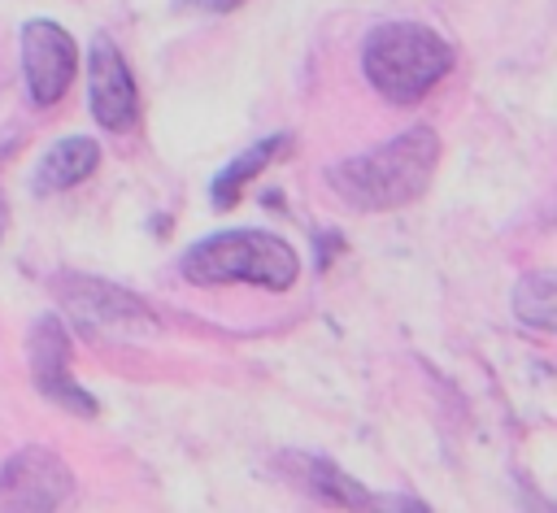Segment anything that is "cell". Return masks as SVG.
<instances>
[{
  "label": "cell",
  "mask_w": 557,
  "mask_h": 513,
  "mask_svg": "<svg viewBox=\"0 0 557 513\" xmlns=\"http://www.w3.org/2000/svg\"><path fill=\"white\" fill-rule=\"evenodd\" d=\"M435 165H440V135L431 126H409L370 152L335 161L326 170V183L348 209L387 213L413 204L431 187Z\"/></svg>",
  "instance_id": "cell-1"
},
{
  "label": "cell",
  "mask_w": 557,
  "mask_h": 513,
  "mask_svg": "<svg viewBox=\"0 0 557 513\" xmlns=\"http://www.w3.org/2000/svg\"><path fill=\"white\" fill-rule=\"evenodd\" d=\"M178 274L196 287L248 283L261 291H287L300 278V256L274 230L235 226V230H218V235H205L200 243H191L178 261Z\"/></svg>",
  "instance_id": "cell-2"
},
{
  "label": "cell",
  "mask_w": 557,
  "mask_h": 513,
  "mask_svg": "<svg viewBox=\"0 0 557 513\" xmlns=\"http://www.w3.org/2000/svg\"><path fill=\"white\" fill-rule=\"evenodd\" d=\"M453 61V43L422 22H379L361 39V74L387 104H418Z\"/></svg>",
  "instance_id": "cell-3"
},
{
  "label": "cell",
  "mask_w": 557,
  "mask_h": 513,
  "mask_svg": "<svg viewBox=\"0 0 557 513\" xmlns=\"http://www.w3.org/2000/svg\"><path fill=\"white\" fill-rule=\"evenodd\" d=\"M57 296H61V309L74 317V326H83L96 339H135V335L157 330V313L117 283L87 278V274H61Z\"/></svg>",
  "instance_id": "cell-4"
},
{
  "label": "cell",
  "mask_w": 557,
  "mask_h": 513,
  "mask_svg": "<svg viewBox=\"0 0 557 513\" xmlns=\"http://www.w3.org/2000/svg\"><path fill=\"white\" fill-rule=\"evenodd\" d=\"M74 496L70 465L48 448H22L0 461V513H52Z\"/></svg>",
  "instance_id": "cell-5"
},
{
  "label": "cell",
  "mask_w": 557,
  "mask_h": 513,
  "mask_svg": "<svg viewBox=\"0 0 557 513\" xmlns=\"http://www.w3.org/2000/svg\"><path fill=\"white\" fill-rule=\"evenodd\" d=\"M26 356H30V378L39 387L44 400L78 413V417H91L96 413V400L91 391L74 378V348H70V330L61 317L44 313L35 326H30V339H26Z\"/></svg>",
  "instance_id": "cell-6"
},
{
  "label": "cell",
  "mask_w": 557,
  "mask_h": 513,
  "mask_svg": "<svg viewBox=\"0 0 557 513\" xmlns=\"http://www.w3.org/2000/svg\"><path fill=\"white\" fill-rule=\"evenodd\" d=\"M17 43H22V78H26L30 100L44 109L57 104L78 74V48H74L70 30L48 17H30L22 26Z\"/></svg>",
  "instance_id": "cell-7"
},
{
  "label": "cell",
  "mask_w": 557,
  "mask_h": 513,
  "mask_svg": "<svg viewBox=\"0 0 557 513\" xmlns=\"http://www.w3.org/2000/svg\"><path fill=\"white\" fill-rule=\"evenodd\" d=\"M87 104H91V117L113 135L139 122V91H135L131 65L122 61L109 35H96L87 48Z\"/></svg>",
  "instance_id": "cell-8"
},
{
  "label": "cell",
  "mask_w": 557,
  "mask_h": 513,
  "mask_svg": "<svg viewBox=\"0 0 557 513\" xmlns=\"http://www.w3.org/2000/svg\"><path fill=\"white\" fill-rule=\"evenodd\" d=\"M287 474L296 487H305L318 504H335V509H422L413 500H383L370 487H361L357 478H348L339 465L322 461V456H283Z\"/></svg>",
  "instance_id": "cell-9"
},
{
  "label": "cell",
  "mask_w": 557,
  "mask_h": 513,
  "mask_svg": "<svg viewBox=\"0 0 557 513\" xmlns=\"http://www.w3.org/2000/svg\"><path fill=\"white\" fill-rule=\"evenodd\" d=\"M96 165H100V148H96V139H87V135H70V139H57V143L39 157V165H35V174H30V187H35V196L70 191V187H78L83 178H91Z\"/></svg>",
  "instance_id": "cell-10"
},
{
  "label": "cell",
  "mask_w": 557,
  "mask_h": 513,
  "mask_svg": "<svg viewBox=\"0 0 557 513\" xmlns=\"http://www.w3.org/2000/svg\"><path fill=\"white\" fill-rule=\"evenodd\" d=\"M287 143H292L287 135H270V139L244 148V152H239V157L209 183V200H213V209H231V204L239 200V191H244V187H248V183H252V178H257V174L287 148Z\"/></svg>",
  "instance_id": "cell-11"
},
{
  "label": "cell",
  "mask_w": 557,
  "mask_h": 513,
  "mask_svg": "<svg viewBox=\"0 0 557 513\" xmlns=\"http://www.w3.org/2000/svg\"><path fill=\"white\" fill-rule=\"evenodd\" d=\"M513 317L527 330H548L557 335V270H540V274H522L513 283Z\"/></svg>",
  "instance_id": "cell-12"
},
{
  "label": "cell",
  "mask_w": 557,
  "mask_h": 513,
  "mask_svg": "<svg viewBox=\"0 0 557 513\" xmlns=\"http://www.w3.org/2000/svg\"><path fill=\"white\" fill-rule=\"evenodd\" d=\"M4 226H9V204H4V196H0V235H4Z\"/></svg>",
  "instance_id": "cell-13"
}]
</instances>
